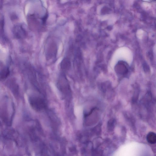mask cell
<instances>
[{
  "instance_id": "6da1fadb",
  "label": "cell",
  "mask_w": 156,
  "mask_h": 156,
  "mask_svg": "<svg viewBox=\"0 0 156 156\" xmlns=\"http://www.w3.org/2000/svg\"><path fill=\"white\" fill-rule=\"evenodd\" d=\"M29 102L32 107L36 111H41L46 107L44 101L39 97H31L29 98Z\"/></svg>"
},
{
  "instance_id": "7a4b0ae2",
  "label": "cell",
  "mask_w": 156,
  "mask_h": 156,
  "mask_svg": "<svg viewBox=\"0 0 156 156\" xmlns=\"http://www.w3.org/2000/svg\"><path fill=\"white\" fill-rule=\"evenodd\" d=\"M148 142L151 144H154L156 141V135L155 133L150 132L147 134V137Z\"/></svg>"
},
{
  "instance_id": "3957f363",
  "label": "cell",
  "mask_w": 156,
  "mask_h": 156,
  "mask_svg": "<svg viewBox=\"0 0 156 156\" xmlns=\"http://www.w3.org/2000/svg\"><path fill=\"white\" fill-rule=\"evenodd\" d=\"M9 74V70L6 69H4L0 72V77L2 79L6 78Z\"/></svg>"
}]
</instances>
